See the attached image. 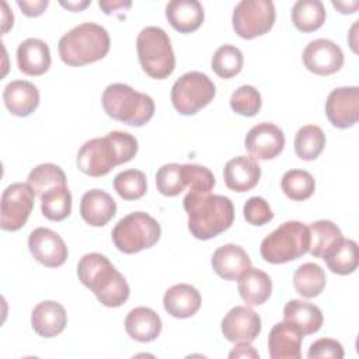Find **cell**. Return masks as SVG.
I'll use <instances>...</instances> for the list:
<instances>
[{"instance_id": "cell-9", "label": "cell", "mask_w": 359, "mask_h": 359, "mask_svg": "<svg viewBox=\"0 0 359 359\" xmlns=\"http://www.w3.org/2000/svg\"><path fill=\"white\" fill-rule=\"evenodd\" d=\"M213 81L201 72L182 74L171 88V101L181 115H194L205 108L215 97Z\"/></svg>"}, {"instance_id": "cell-28", "label": "cell", "mask_w": 359, "mask_h": 359, "mask_svg": "<svg viewBox=\"0 0 359 359\" xmlns=\"http://www.w3.org/2000/svg\"><path fill=\"white\" fill-rule=\"evenodd\" d=\"M238 293L248 306L264 304L272 293V280L266 272L250 268L238 279Z\"/></svg>"}, {"instance_id": "cell-11", "label": "cell", "mask_w": 359, "mask_h": 359, "mask_svg": "<svg viewBox=\"0 0 359 359\" xmlns=\"http://www.w3.org/2000/svg\"><path fill=\"white\" fill-rule=\"evenodd\" d=\"M35 192L29 184L14 182L1 195L0 226L6 231L20 230L28 220L34 209Z\"/></svg>"}, {"instance_id": "cell-25", "label": "cell", "mask_w": 359, "mask_h": 359, "mask_svg": "<svg viewBox=\"0 0 359 359\" xmlns=\"http://www.w3.org/2000/svg\"><path fill=\"white\" fill-rule=\"evenodd\" d=\"M201 303V293L188 283L171 286L163 297L165 311L175 318L192 317L199 310Z\"/></svg>"}, {"instance_id": "cell-43", "label": "cell", "mask_w": 359, "mask_h": 359, "mask_svg": "<svg viewBox=\"0 0 359 359\" xmlns=\"http://www.w3.org/2000/svg\"><path fill=\"white\" fill-rule=\"evenodd\" d=\"M307 358L317 359V358H334L342 359L344 358V348L342 345L331 338H321L314 341L307 352Z\"/></svg>"}, {"instance_id": "cell-2", "label": "cell", "mask_w": 359, "mask_h": 359, "mask_svg": "<svg viewBox=\"0 0 359 359\" xmlns=\"http://www.w3.org/2000/svg\"><path fill=\"white\" fill-rule=\"evenodd\" d=\"M182 205L188 213V229L198 240L213 238L233 224L234 206L227 196L189 191Z\"/></svg>"}, {"instance_id": "cell-17", "label": "cell", "mask_w": 359, "mask_h": 359, "mask_svg": "<svg viewBox=\"0 0 359 359\" xmlns=\"http://www.w3.org/2000/svg\"><path fill=\"white\" fill-rule=\"evenodd\" d=\"M303 334L290 323H276L268 337V351L272 359H300Z\"/></svg>"}, {"instance_id": "cell-7", "label": "cell", "mask_w": 359, "mask_h": 359, "mask_svg": "<svg viewBox=\"0 0 359 359\" xmlns=\"http://www.w3.org/2000/svg\"><path fill=\"white\" fill-rule=\"evenodd\" d=\"M142 69L153 79H167L175 69V56L168 34L160 27L143 28L136 39Z\"/></svg>"}, {"instance_id": "cell-48", "label": "cell", "mask_w": 359, "mask_h": 359, "mask_svg": "<svg viewBox=\"0 0 359 359\" xmlns=\"http://www.w3.org/2000/svg\"><path fill=\"white\" fill-rule=\"evenodd\" d=\"M3 34H6L8 31L10 27H13V13L8 10V6L6 1H3Z\"/></svg>"}, {"instance_id": "cell-16", "label": "cell", "mask_w": 359, "mask_h": 359, "mask_svg": "<svg viewBox=\"0 0 359 359\" xmlns=\"http://www.w3.org/2000/svg\"><path fill=\"white\" fill-rule=\"evenodd\" d=\"M222 332L230 342H252L261 332V317L248 306H236L222 320Z\"/></svg>"}, {"instance_id": "cell-18", "label": "cell", "mask_w": 359, "mask_h": 359, "mask_svg": "<svg viewBox=\"0 0 359 359\" xmlns=\"http://www.w3.org/2000/svg\"><path fill=\"white\" fill-rule=\"evenodd\" d=\"M224 184L234 192L252 189L261 178V167L252 157L237 156L229 160L223 170Z\"/></svg>"}, {"instance_id": "cell-27", "label": "cell", "mask_w": 359, "mask_h": 359, "mask_svg": "<svg viewBox=\"0 0 359 359\" xmlns=\"http://www.w3.org/2000/svg\"><path fill=\"white\" fill-rule=\"evenodd\" d=\"M283 321L297 327L303 335H310L321 328L324 318L316 304L303 300H290L283 309Z\"/></svg>"}, {"instance_id": "cell-38", "label": "cell", "mask_w": 359, "mask_h": 359, "mask_svg": "<svg viewBox=\"0 0 359 359\" xmlns=\"http://www.w3.org/2000/svg\"><path fill=\"white\" fill-rule=\"evenodd\" d=\"M114 188L125 201L140 199L147 191L146 175L140 170H125L114 178Z\"/></svg>"}, {"instance_id": "cell-47", "label": "cell", "mask_w": 359, "mask_h": 359, "mask_svg": "<svg viewBox=\"0 0 359 359\" xmlns=\"http://www.w3.org/2000/svg\"><path fill=\"white\" fill-rule=\"evenodd\" d=\"M332 6L335 8H338L342 14H352L358 10L359 3L358 1H349V3H346V1H332Z\"/></svg>"}, {"instance_id": "cell-14", "label": "cell", "mask_w": 359, "mask_h": 359, "mask_svg": "<svg viewBox=\"0 0 359 359\" xmlns=\"http://www.w3.org/2000/svg\"><path fill=\"white\" fill-rule=\"evenodd\" d=\"M244 147L252 158L272 160L283 150L285 135L279 126L271 122H261L248 130Z\"/></svg>"}, {"instance_id": "cell-30", "label": "cell", "mask_w": 359, "mask_h": 359, "mask_svg": "<svg viewBox=\"0 0 359 359\" xmlns=\"http://www.w3.org/2000/svg\"><path fill=\"white\" fill-rule=\"evenodd\" d=\"M292 22L302 32H313L325 21V7L320 0H297L292 7Z\"/></svg>"}, {"instance_id": "cell-26", "label": "cell", "mask_w": 359, "mask_h": 359, "mask_svg": "<svg viewBox=\"0 0 359 359\" xmlns=\"http://www.w3.org/2000/svg\"><path fill=\"white\" fill-rule=\"evenodd\" d=\"M125 330L132 339L150 342L161 332V318L150 307H135L125 318Z\"/></svg>"}, {"instance_id": "cell-24", "label": "cell", "mask_w": 359, "mask_h": 359, "mask_svg": "<svg viewBox=\"0 0 359 359\" xmlns=\"http://www.w3.org/2000/svg\"><path fill=\"white\" fill-rule=\"evenodd\" d=\"M165 17L175 31L188 34L202 25L205 13L198 0H172L165 6Z\"/></svg>"}, {"instance_id": "cell-45", "label": "cell", "mask_w": 359, "mask_h": 359, "mask_svg": "<svg viewBox=\"0 0 359 359\" xmlns=\"http://www.w3.org/2000/svg\"><path fill=\"white\" fill-rule=\"evenodd\" d=\"M229 358H259V355L250 342H237L234 349L229 353Z\"/></svg>"}, {"instance_id": "cell-44", "label": "cell", "mask_w": 359, "mask_h": 359, "mask_svg": "<svg viewBox=\"0 0 359 359\" xmlns=\"http://www.w3.org/2000/svg\"><path fill=\"white\" fill-rule=\"evenodd\" d=\"M48 4H49L48 0H35V1L17 0V6L22 10V13L27 17H38V15H41L46 10Z\"/></svg>"}, {"instance_id": "cell-31", "label": "cell", "mask_w": 359, "mask_h": 359, "mask_svg": "<svg viewBox=\"0 0 359 359\" xmlns=\"http://www.w3.org/2000/svg\"><path fill=\"white\" fill-rule=\"evenodd\" d=\"M325 272L324 269L314 262H306L300 265L293 273V285L296 292L306 297L311 299L318 296L325 287Z\"/></svg>"}, {"instance_id": "cell-8", "label": "cell", "mask_w": 359, "mask_h": 359, "mask_svg": "<svg viewBox=\"0 0 359 359\" xmlns=\"http://www.w3.org/2000/svg\"><path fill=\"white\" fill-rule=\"evenodd\" d=\"M115 247L125 254H135L153 247L161 236L158 222L144 212H132L112 229Z\"/></svg>"}, {"instance_id": "cell-22", "label": "cell", "mask_w": 359, "mask_h": 359, "mask_svg": "<svg viewBox=\"0 0 359 359\" xmlns=\"http://www.w3.org/2000/svg\"><path fill=\"white\" fill-rule=\"evenodd\" d=\"M116 213L114 198L102 189L87 191L80 201V215L83 220L94 227L105 226Z\"/></svg>"}, {"instance_id": "cell-4", "label": "cell", "mask_w": 359, "mask_h": 359, "mask_svg": "<svg viewBox=\"0 0 359 359\" xmlns=\"http://www.w3.org/2000/svg\"><path fill=\"white\" fill-rule=\"evenodd\" d=\"M111 39L95 22H83L67 31L57 43L59 56L69 66H84L107 56Z\"/></svg>"}, {"instance_id": "cell-1", "label": "cell", "mask_w": 359, "mask_h": 359, "mask_svg": "<svg viewBox=\"0 0 359 359\" xmlns=\"http://www.w3.org/2000/svg\"><path fill=\"white\" fill-rule=\"evenodd\" d=\"M133 135L112 130L104 137L87 140L77 153V168L90 177L107 175L115 165L130 161L137 153Z\"/></svg>"}, {"instance_id": "cell-19", "label": "cell", "mask_w": 359, "mask_h": 359, "mask_svg": "<svg viewBox=\"0 0 359 359\" xmlns=\"http://www.w3.org/2000/svg\"><path fill=\"white\" fill-rule=\"evenodd\" d=\"M212 268L226 280H238L240 276L251 268V259L243 247L224 244L213 252Z\"/></svg>"}, {"instance_id": "cell-3", "label": "cell", "mask_w": 359, "mask_h": 359, "mask_svg": "<svg viewBox=\"0 0 359 359\" xmlns=\"http://www.w3.org/2000/svg\"><path fill=\"white\" fill-rule=\"evenodd\" d=\"M77 276L105 307H119L129 299L128 282L102 254L83 255L77 265Z\"/></svg>"}, {"instance_id": "cell-32", "label": "cell", "mask_w": 359, "mask_h": 359, "mask_svg": "<svg viewBox=\"0 0 359 359\" xmlns=\"http://www.w3.org/2000/svg\"><path fill=\"white\" fill-rule=\"evenodd\" d=\"M310 231V254L316 258L324 255L342 238L339 227L331 220H317L309 226Z\"/></svg>"}, {"instance_id": "cell-37", "label": "cell", "mask_w": 359, "mask_h": 359, "mask_svg": "<svg viewBox=\"0 0 359 359\" xmlns=\"http://www.w3.org/2000/svg\"><path fill=\"white\" fill-rule=\"evenodd\" d=\"M243 52L234 45H222L212 56V70L222 79H231L243 69Z\"/></svg>"}, {"instance_id": "cell-33", "label": "cell", "mask_w": 359, "mask_h": 359, "mask_svg": "<svg viewBox=\"0 0 359 359\" xmlns=\"http://www.w3.org/2000/svg\"><path fill=\"white\" fill-rule=\"evenodd\" d=\"M42 215L53 222L65 220L72 212V194L66 185L55 187L41 195Z\"/></svg>"}, {"instance_id": "cell-20", "label": "cell", "mask_w": 359, "mask_h": 359, "mask_svg": "<svg viewBox=\"0 0 359 359\" xmlns=\"http://www.w3.org/2000/svg\"><path fill=\"white\" fill-rule=\"evenodd\" d=\"M67 324V314L65 307L53 300H43L38 303L31 314V325L34 331L43 338H53L59 335Z\"/></svg>"}, {"instance_id": "cell-36", "label": "cell", "mask_w": 359, "mask_h": 359, "mask_svg": "<svg viewBox=\"0 0 359 359\" xmlns=\"http://www.w3.org/2000/svg\"><path fill=\"white\" fill-rule=\"evenodd\" d=\"M280 188L292 201L309 199L316 188L314 178L304 170H289L280 180Z\"/></svg>"}, {"instance_id": "cell-34", "label": "cell", "mask_w": 359, "mask_h": 359, "mask_svg": "<svg viewBox=\"0 0 359 359\" xmlns=\"http://www.w3.org/2000/svg\"><path fill=\"white\" fill-rule=\"evenodd\" d=\"M325 146V135L320 126H302L294 137V151L299 158L311 161L316 160Z\"/></svg>"}, {"instance_id": "cell-49", "label": "cell", "mask_w": 359, "mask_h": 359, "mask_svg": "<svg viewBox=\"0 0 359 359\" xmlns=\"http://www.w3.org/2000/svg\"><path fill=\"white\" fill-rule=\"evenodd\" d=\"M91 1L90 0H83V1H60V6L67 8V10H72V11H81L83 8H86L87 6H90Z\"/></svg>"}, {"instance_id": "cell-35", "label": "cell", "mask_w": 359, "mask_h": 359, "mask_svg": "<svg viewBox=\"0 0 359 359\" xmlns=\"http://www.w3.org/2000/svg\"><path fill=\"white\" fill-rule=\"evenodd\" d=\"M27 184L34 189L35 195H42L50 188L66 185V175L63 170L52 163H43L31 170Z\"/></svg>"}, {"instance_id": "cell-10", "label": "cell", "mask_w": 359, "mask_h": 359, "mask_svg": "<svg viewBox=\"0 0 359 359\" xmlns=\"http://www.w3.org/2000/svg\"><path fill=\"white\" fill-rule=\"evenodd\" d=\"M276 18L271 0H241L233 10V29L243 39H252L269 32Z\"/></svg>"}, {"instance_id": "cell-29", "label": "cell", "mask_w": 359, "mask_h": 359, "mask_svg": "<svg viewBox=\"0 0 359 359\" xmlns=\"http://www.w3.org/2000/svg\"><path fill=\"white\" fill-rule=\"evenodd\" d=\"M328 269L338 275H348L356 271L359 262V252L356 241L351 238H341L323 258Z\"/></svg>"}, {"instance_id": "cell-12", "label": "cell", "mask_w": 359, "mask_h": 359, "mask_svg": "<svg viewBox=\"0 0 359 359\" xmlns=\"http://www.w3.org/2000/svg\"><path fill=\"white\" fill-rule=\"evenodd\" d=\"M325 115L335 128L353 126L359 119V88L356 86L334 88L325 101Z\"/></svg>"}, {"instance_id": "cell-46", "label": "cell", "mask_w": 359, "mask_h": 359, "mask_svg": "<svg viewBox=\"0 0 359 359\" xmlns=\"http://www.w3.org/2000/svg\"><path fill=\"white\" fill-rule=\"evenodd\" d=\"M98 6L104 10L105 14H111L116 8H129L132 3L130 1H98Z\"/></svg>"}, {"instance_id": "cell-23", "label": "cell", "mask_w": 359, "mask_h": 359, "mask_svg": "<svg viewBox=\"0 0 359 359\" xmlns=\"http://www.w3.org/2000/svg\"><path fill=\"white\" fill-rule=\"evenodd\" d=\"M50 50L46 42L38 38H28L17 48L18 69L28 76H41L50 67Z\"/></svg>"}, {"instance_id": "cell-13", "label": "cell", "mask_w": 359, "mask_h": 359, "mask_svg": "<svg viewBox=\"0 0 359 359\" xmlns=\"http://www.w3.org/2000/svg\"><path fill=\"white\" fill-rule=\"evenodd\" d=\"M302 59L306 69L311 73L328 76L342 67L344 52L335 42L325 38H318L306 45Z\"/></svg>"}, {"instance_id": "cell-39", "label": "cell", "mask_w": 359, "mask_h": 359, "mask_svg": "<svg viewBox=\"0 0 359 359\" xmlns=\"http://www.w3.org/2000/svg\"><path fill=\"white\" fill-rule=\"evenodd\" d=\"M157 191L164 196H177L185 189L182 164L170 163L161 165L156 172Z\"/></svg>"}, {"instance_id": "cell-5", "label": "cell", "mask_w": 359, "mask_h": 359, "mask_svg": "<svg viewBox=\"0 0 359 359\" xmlns=\"http://www.w3.org/2000/svg\"><path fill=\"white\" fill-rule=\"evenodd\" d=\"M101 102L108 116L130 126H143L154 115L153 98L123 83L109 84L102 93Z\"/></svg>"}, {"instance_id": "cell-15", "label": "cell", "mask_w": 359, "mask_h": 359, "mask_svg": "<svg viewBox=\"0 0 359 359\" xmlns=\"http://www.w3.org/2000/svg\"><path fill=\"white\" fill-rule=\"evenodd\" d=\"M28 248L32 257L48 268H57L67 259V247L62 237L46 227H36L28 237Z\"/></svg>"}, {"instance_id": "cell-42", "label": "cell", "mask_w": 359, "mask_h": 359, "mask_svg": "<svg viewBox=\"0 0 359 359\" xmlns=\"http://www.w3.org/2000/svg\"><path fill=\"white\" fill-rule=\"evenodd\" d=\"M244 219L254 226H264L273 219V212L268 202L261 196L250 198L243 209Z\"/></svg>"}, {"instance_id": "cell-41", "label": "cell", "mask_w": 359, "mask_h": 359, "mask_svg": "<svg viewBox=\"0 0 359 359\" xmlns=\"http://www.w3.org/2000/svg\"><path fill=\"white\" fill-rule=\"evenodd\" d=\"M182 177L189 191L202 194H209L216 182L212 171L199 164H182Z\"/></svg>"}, {"instance_id": "cell-21", "label": "cell", "mask_w": 359, "mask_h": 359, "mask_svg": "<svg viewBox=\"0 0 359 359\" xmlns=\"http://www.w3.org/2000/svg\"><path fill=\"white\" fill-rule=\"evenodd\" d=\"M3 101L11 115L28 116L39 105V91L31 81L14 80L4 87Z\"/></svg>"}, {"instance_id": "cell-6", "label": "cell", "mask_w": 359, "mask_h": 359, "mask_svg": "<svg viewBox=\"0 0 359 359\" xmlns=\"http://www.w3.org/2000/svg\"><path fill=\"white\" fill-rule=\"evenodd\" d=\"M310 248V231L297 220L282 223L268 234L259 247L262 258L269 264H285L304 255Z\"/></svg>"}, {"instance_id": "cell-40", "label": "cell", "mask_w": 359, "mask_h": 359, "mask_svg": "<svg viewBox=\"0 0 359 359\" xmlns=\"http://www.w3.org/2000/svg\"><path fill=\"white\" fill-rule=\"evenodd\" d=\"M261 94L252 86H241L230 97V108L243 116L257 115L261 109Z\"/></svg>"}]
</instances>
